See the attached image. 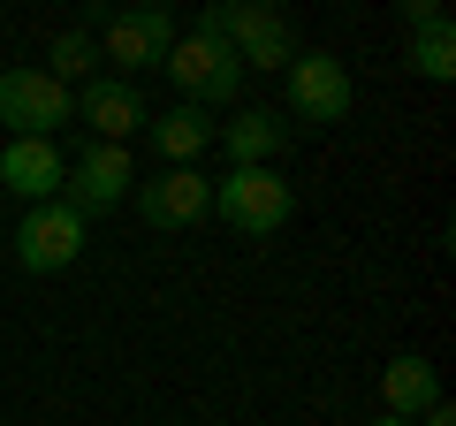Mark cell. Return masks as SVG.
<instances>
[{"mask_svg": "<svg viewBox=\"0 0 456 426\" xmlns=\"http://www.w3.org/2000/svg\"><path fill=\"white\" fill-rule=\"evenodd\" d=\"M221 38L236 53V69H289L297 61V38L289 23L266 8V0H244V8H221Z\"/></svg>", "mask_w": 456, "mask_h": 426, "instance_id": "obj_5", "label": "cell"}, {"mask_svg": "<svg viewBox=\"0 0 456 426\" xmlns=\"http://www.w3.org/2000/svg\"><path fill=\"white\" fill-rule=\"evenodd\" d=\"M167 77H175V92H183V107H228V99L244 92V69H236V53L221 46V38H175L167 46Z\"/></svg>", "mask_w": 456, "mask_h": 426, "instance_id": "obj_2", "label": "cell"}, {"mask_svg": "<svg viewBox=\"0 0 456 426\" xmlns=\"http://www.w3.org/2000/svg\"><path fill=\"white\" fill-rule=\"evenodd\" d=\"M84 251V213H69L61 198H46V206H31L16 221V266L23 274H61V266H77Z\"/></svg>", "mask_w": 456, "mask_h": 426, "instance_id": "obj_4", "label": "cell"}, {"mask_svg": "<svg viewBox=\"0 0 456 426\" xmlns=\"http://www.w3.org/2000/svg\"><path fill=\"white\" fill-rule=\"evenodd\" d=\"M411 69H419L426 84H449V77H456V23H449V16L411 31Z\"/></svg>", "mask_w": 456, "mask_h": 426, "instance_id": "obj_15", "label": "cell"}, {"mask_svg": "<svg viewBox=\"0 0 456 426\" xmlns=\"http://www.w3.org/2000/svg\"><path fill=\"white\" fill-rule=\"evenodd\" d=\"M137 213L152 229H198L213 213V176L198 168H160V183H137Z\"/></svg>", "mask_w": 456, "mask_h": 426, "instance_id": "obj_8", "label": "cell"}, {"mask_svg": "<svg viewBox=\"0 0 456 426\" xmlns=\"http://www.w3.org/2000/svg\"><path fill=\"white\" fill-rule=\"evenodd\" d=\"M228 145V160L236 168H274V152L289 145V115H274V107H244V115L228 122V130H213Z\"/></svg>", "mask_w": 456, "mask_h": 426, "instance_id": "obj_12", "label": "cell"}, {"mask_svg": "<svg viewBox=\"0 0 456 426\" xmlns=\"http://www.w3.org/2000/svg\"><path fill=\"white\" fill-rule=\"evenodd\" d=\"M61 183H69V160H61L53 137H8L0 145V191L46 206V198H61Z\"/></svg>", "mask_w": 456, "mask_h": 426, "instance_id": "obj_10", "label": "cell"}, {"mask_svg": "<svg viewBox=\"0 0 456 426\" xmlns=\"http://www.w3.org/2000/svg\"><path fill=\"white\" fill-rule=\"evenodd\" d=\"M373 426H411V419H373Z\"/></svg>", "mask_w": 456, "mask_h": 426, "instance_id": "obj_19", "label": "cell"}, {"mask_svg": "<svg viewBox=\"0 0 456 426\" xmlns=\"http://www.w3.org/2000/svg\"><path fill=\"white\" fill-rule=\"evenodd\" d=\"M175 16L167 8H114L107 16V61H122V69H160L167 61V46H175Z\"/></svg>", "mask_w": 456, "mask_h": 426, "instance_id": "obj_9", "label": "cell"}, {"mask_svg": "<svg viewBox=\"0 0 456 426\" xmlns=\"http://www.w3.org/2000/svg\"><path fill=\"white\" fill-rule=\"evenodd\" d=\"M77 115L99 130V145H122V137L145 122V92H137V84H107V77H92V84L77 92Z\"/></svg>", "mask_w": 456, "mask_h": 426, "instance_id": "obj_11", "label": "cell"}, {"mask_svg": "<svg viewBox=\"0 0 456 426\" xmlns=\"http://www.w3.org/2000/svg\"><path fill=\"white\" fill-rule=\"evenodd\" d=\"M441 16H449L441 0H403V31H419V23H441Z\"/></svg>", "mask_w": 456, "mask_h": 426, "instance_id": "obj_17", "label": "cell"}, {"mask_svg": "<svg viewBox=\"0 0 456 426\" xmlns=\"http://www.w3.org/2000/svg\"><path fill=\"white\" fill-rule=\"evenodd\" d=\"M380 396H388V419H426V411L441 404V373H434V358H419V350L388 358V373H380Z\"/></svg>", "mask_w": 456, "mask_h": 426, "instance_id": "obj_13", "label": "cell"}, {"mask_svg": "<svg viewBox=\"0 0 456 426\" xmlns=\"http://www.w3.org/2000/svg\"><path fill=\"white\" fill-rule=\"evenodd\" d=\"M411 426H456V411H449V396H441V404L426 411V419H411Z\"/></svg>", "mask_w": 456, "mask_h": 426, "instance_id": "obj_18", "label": "cell"}, {"mask_svg": "<svg viewBox=\"0 0 456 426\" xmlns=\"http://www.w3.org/2000/svg\"><path fill=\"white\" fill-rule=\"evenodd\" d=\"M213 130H221V122H206V107H167V115L152 122V152H160V168H191L198 152L213 145Z\"/></svg>", "mask_w": 456, "mask_h": 426, "instance_id": "obj_14", "label": "cell"}, {"mask_svg": "<svg viewBox=\"0 0 456 426\" xmlns=\"http://www.w3.org/2000/svg\"><path fill=\"white\" fill-rule=\"evenodd\" d=\"M69 115H77V92L53 84L46 69H0V122H8V137H53Z\"/></svg>", "mask_w": 456, "mask_h": 426, "instance_id": "obj_3", "label": "cell"}, {"mask_svg": "<svg viewBox=\"0 0 456 426\" xmlns=\"http://www.w3.org/2000/svg\"><path fill=\"white\" fill-rule=\"evenodd\" d=\"M289 206H297V191L274 168H228V176L213 183V213H221L236 236H274L281 221H289Z\"/></svg>", "mask_w": 456, "mask_h": 426, "instance_id": "obj_1", "label": "cell"}, {"mask_svg": "<svg viewBox=\"0 0 456 426\" xmlns=\"http://www.w3.org/2000/svg\"><path fill=\"white\" fill-rule=\"evenodd\" d=\"M289 107H297V122H320V130L342 122L350 115V69H342L335 53H320V46L297 53L289 61Z\"/></svg>", "mask_w": 456, "mask_h": 426, "instance_id": "obj_6", "label": "cell"}, {"mask_svg": "<svg viewBox=\"0 0 456 426\" xmlns=\"http://www.w3.org/2000/svg\"><path fill=\"white\" fill-rule=\"evenodd\" d=\"M130 183H137V176H130V152H122V145H92L77 168H69L61 206L92 221V213H114V206H122V198H130Z\"/></svg>", "mask_w": 456, "mask_h": 426, "instance_id": "obj_7", "label": "cell"}, {"mask_svg": "<svg viewBox=\"0 0 456 426\" xmlns=\"http://www.w3.org/2000/svg\"><path fill=\"white\" fill-rule=\"evenodd\" d=\"M92 69H99V38L92 31H61L46 46V77L53 84H92Z\"/></svg>", "mask_w": 456, "mask_h": 426, "instance_id": "obj_16", "label": "cell"}]
</instances>
